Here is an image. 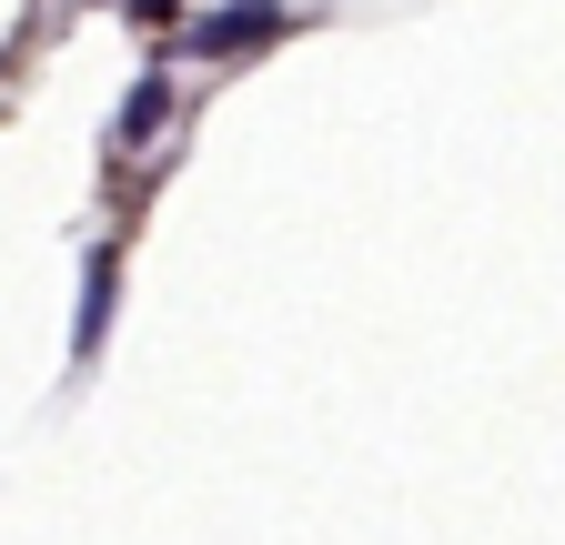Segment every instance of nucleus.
<instances>
[{"mask_svg":"<svg viewBox=\"0 0 565 545\" xmlns=\"http://www.w3.org/2000/svg\"><path fill=\"white\" fill-rule=\"evenodd\" d=\"M282 31V0H233V11H212L192 31V51H243V41H273Z\"/></svg>","mask_w":565,"mask_h":545,"instance_id":"1","label":"nucleus"},{"mask_svg":"<svg viewBox=\"0 0 565 545\" xmlns=\"http://www.w3.org/2000/svg\"><path fill=\"white\" fill-rule=\"evenodd\" d=\"M111 323V253H92V284H82V313H71V354H92Z\"/></svg>","mask_w":565,"mask_h":545,"instance_id":"2","label":"nucleus"},{"mask_svg":"<svg viewBox=\"0 0 565 545\" xmlns=\"http://www.w3.org/2000/svg\"><path fill=\"white\" fill-rule=\"evenodd\" d=\"M172 121V82L152 72V82H131V101H121V142H141V131H162Z\"/></svg>","mask_w":565,"mask_h":545,"instance_id":"3","label":"nucleus"},{"mask_svg":"<svg viewBox=\"0 0 565 545\" xmlns=\"http://www.w3.org/2000/svg\"><path fill=\"white\" fill-rule=\"evenodd\" d=\"M131 11H162V21H172V11H182V0H131Z\"/></svg>","mask_w":565,"mask_h":545,"instance_id":"4","label":"nucleus"}]
</instances>
